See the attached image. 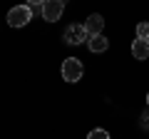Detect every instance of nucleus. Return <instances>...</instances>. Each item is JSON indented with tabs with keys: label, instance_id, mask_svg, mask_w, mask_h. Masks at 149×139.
Returning a JSON list of instances; mask_svg holds the SVG:
<instances>
[{
	"label": "nucleus",
	"instance_id": "f257e3e1",
	"mask_svg": "<svg viewBox=\"0 0 149 139\" xmlns=\"http://www.w3.org/2000/svg\"><path fill=\"white\" fill-rule=\"evenodd\" d=\"M30 20H32L30 5H15V8H10V13H8V25L10 27H22Z\"/></svg>",
	"mask_w": 149,
	"mask_h": 139
},
{
	"label": "nucleus",
	"instance_id": "f03ea898",
	"mask_svg": "<svg viewBox=\"0 0 149 139\" xmlns=\"http://www.w3.org/2000/svg\"><path fill=\"white\" fill-rule=\"evenodd\" d=\"M82 72H85V67H82V62L77 57H67L62 62V80L65 82H77L82 80Z\"/></svg>",
	"mask_w": 149,
	"mask_h": 139
},
{
	"label": "nucleus",
	"instance_id": "7ed1b4c3",
	"mask_svg": "<svg viewBox=\"0 0 149 139\" xmlns=\"http://www.w3.org/2000/svg\"><path fill=\"white\" fill-rule=\"evenodd\" d=\"M62 10H65V0H45L42 5V17L47 22H55L62 17Z\"/></svg>",
	"mask_w": 149,
	"mask_h": 139
},
{
	"label": "nucleus",
	"instance_id": "20e7f679",
	"mask_svg": "<svg viewBox=\"0 0 149 139\" xmlns=\"http://www.w3.org/2000/svg\"><path fill=\"white\" fill-rule=\"evenodd\" d=\"M90 35H87V30H85V25H70L67 30H65V35H62V40L67 45H80L82 40H87Z\"/></svg>",
	"mask_w": 149,
	"mask_h": 139
},
{
	"label": "nucleus",
	"instance_id": "39448f33",
	"mask_svg": "<svg viewBox=\"0 0 149 139\" xmlns=\"http://www.w3.org/2000/svg\"><path fill=\"white\" fill-rule=\"evenodd\" d=\"M102 27H104V17L100 15V13H95V15H90L85 20V30H87V35H102Z\"/></svg>",
	"mask_w": 149,
	"mask_h": 139
},
{
	"label": "nucleus",
	"instance_id": "423d86ee",
	"mask_svg": "<svg viewBox=\"0 0 149 139\" xmlns=\"http://www.w3.org/2000/svg\"><path fill=\"white\" fill-rule=\"evenodd\" d=\"M132 55L134 60H147L149 57V40H134L132 42Z\"/></svg>",
	"mask_w": 149,
	"mask_h": 139
},
{
	"label": "nucleus",
	"instance_id": "0eeeda50",
	"mask_svg": "<svg viewBox=\"0 0 149 139\" xmlns=\"http://www.w3.org/2000/svg\"><path fill=\"white\" fill-rule=\"evenodd\" d=\"M87 45H90L92 52H104V50L109 47V40H107L104 35H92V38L87 40Z\"/></svg>",
	"mask_w": 149,
	"mask_h": 139
},
{
	"label": "nucleus",
	"instance_id": "6e6552de",
	"mask_svg": "<svg viewBox=\"0 0 149 139\" xmlns=\"http://www.w3.org/2000/svg\"><path fill=\"white\" fill-rule=\"evenodd\" d=\"M137 38L139 40H149V22H139L137 25Z\"/></svg>",
	"mask_w": 149,
	"mask_h": 139
},
{
	"label": "nucleus",
	"instance_id": "1a4fd4ad",
	"mask_svg": "<svg viewBox=\"0 0 149 139\" xmlns=\"http://www.w3.org/2000/svg\"><path fill=\"white\" fill-rule=\"evenodd\" d=\"M87 139H109V134H107L104 129H92V132H90V137H87Z\"/></svg>",
	"mask_w": 149,
	"mask_h": 139
},
{
	"label": "nucleus",
	"instance_id": "9d476101",
	"mask_svg": "<svg viewBox=\"0 0 149 139\" xmlns=\"http://www.w3.org/2000/svg\"><path fill=\"white\" fill-rule=\"evenodd\" d=\"M142 127H144V129H149V112H144V114H142Z\"/></svg>",
	"mask_w": 149,
	"mask_h": 139
},
{
	"label": "nucleus",
	"instance_id": "9b49d317",
	"mask_svg": "<svg viewBox=\"0 0 149 139\" xmlns=\"http://www.w3.org/2000/svg\"><path fill=\"white\" fill-rule=\"evenodd\" d=\"M27 5H45V0H25Z\"/></svg>",
	"mask_w": 149,
	"mask_h": 139
},
{
	"label": "nucleus",
	"instance_id": "f8f14e48",
	"mask_svg": "<svg viewBox=\"0 0 149 139\" xmlns=\"http://www.w3.org/2000/svg\"><path fill=\"white\" fill-rule=\"evenodd\" d=\"M147 104H149V95H147Z\"/></svg>",
	"mask_w": 149,
	"mask_h": 139
}]
</instances>
